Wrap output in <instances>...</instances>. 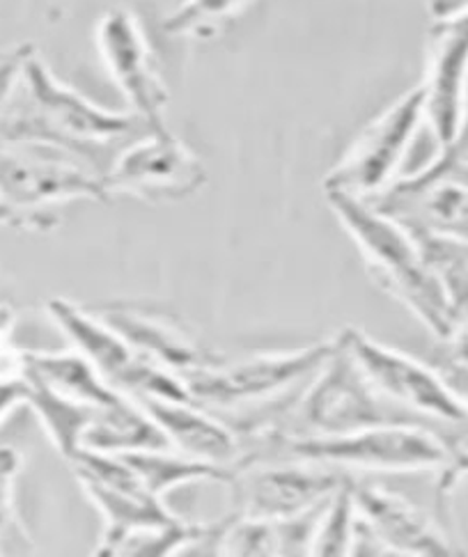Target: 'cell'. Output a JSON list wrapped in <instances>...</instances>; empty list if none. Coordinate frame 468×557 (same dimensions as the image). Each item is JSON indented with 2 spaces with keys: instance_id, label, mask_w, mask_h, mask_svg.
<instances>
[{
  "instance_id": "cell-1",
  "label": "cell",
  "mask_w": 468,
  "mask_h": 557,
  "mask_svg": "<svg viewBox=\"0 0 468 557\" xmlns=\"http://www.w3.org/2000/svg\"><path fill=\"white\" fill-rule=\"evenodd\" d=\"M258 459H301L364 473H432L436 478L439 509L468 475V449L464 443L428 422H391L343 436L287 438L264 434L244 443L242 463Z\"/></svg>"
},
{
  "instance_id": "cell-13",
  "label": "cell",
  "mask_w": 468,
  "mask_h": 557,
  "mask_svg": "<svg viewBox=\"0 0 468 557\" xmlns=\"http://www.w3.org/2000/svg\"><path fill=\"white\" fill-rule=\"evenodd\" d=\"M340 333L360 370L386 399L418 418L468 430V409L434 366H424L409 354L381 345L354 326Z\"/></svg>"
},
{
  "instance_id": "cell-16",
  "label": "cell",
  "mask_w": 468,
  "mask_h": 557,
  "mask_svg": "<svg viewBox=\"0 0 468 557\" xmlns=\"http://www.w3.org/2000/svg\"><path fill=\"white\" fill-rule=\"evenodd\" d=\"M420 88L424 122L439 145L448 143L457 134L468 99V3L432 16Z\"/></svg>"
},
{
  "instance_id": "cell-24",
  "label": "cell",
  "mask_w": 468,
  "mask_h": 557,
  "mask_svg": "<svg viewBox=\"0 0 468 557\" xmlns=\"http://www.w3.org/2000/svg\"><path fill=\"white\" fill-rule=\"evenodd\" d=\"M424 260L448 292L453 308L468 301V239L445 234L414 232Z\"/></svg>"
},
{
  "instance_id": "cell-28",
  "label": "cell",
  "mask_w": 468,
  "mask_h": 557,
  "mask_svg": "<svg viewBox=\"0 0 468 557\" xmlns=\"http://www.w3.org/2000/svg\"><path fill=\"white\" fill-rule=\"evenodd\" d=\"M14 324V310L5 304H0V379L24 374V349H16L12 342Z\"/></svg>"
},
{
  "instance_id": "cell-17",
  "label": "cell",
  "mask_w": 468,
  "mask_h": 557,
  "mask_svg": "<svg viewBox=\"0 0 468 557\" xmlns=\"http://www.w3.org/2000/svg\"><path fill=\"white\" fill-rule=\"evenodd\" d=\"M95 312L113 326L130 345L157 366L177 374L200 370L217 362L221 356L205 349L180 317L140 304H109Z\"/></svg>"
},
{
  "instance_id": "cell-19",
  "label": "cell",
  "mask_w": 468,
  "mask_h": 557,
  "mask_svg": "<svg viewBox=\"0 0 468 557\" xmlns=\"http://www.w3.org/2000/svg\"><path fill=\"white\" fill-rule=\"evenodd\" d=\"M24 374L49 385L51 391L81 401L93 409H106L124 397L106 381L93 362L81 351H26L24 349Z\"/></svg>"
},
{
  "instance_id": "cell-9",
  "label": "cell",
  "mask_w": 468,
  "mask_h": 557,
  "mask_svg": "<svg viewBox=\"0 0 468 557\" xmlns=\"http://www.w3.org/2000/svg\"><path fill=\"white\" fill-rule=\"evenodd\" d=\"M47 312L70 345L88 358L115 391L130 397L190 399L184 381L138 354L113 326L88 308L65 298H51Z\"/></svg>"
},
{
  "instance_id": "cell-5",
  "label": "cell",
  "mask_w": 468,
  "mask_h": 557,
  "mask_svg": "<svg viewBox=\"0 0 468 557\" xmlns=\"http://www.w3.org/2000/svg\"><path fill=\"white\" fill-rule=\"evenodd\" d=\"M76 200L109 202L103 177L56 147L0 140V225L51 232Z\"/></svg>"
},
{
  "instance_id": "cell-6",
  "label": "cell",
  "mask_w": 468,
  "mask_h": 557,
  "mask_svg": "<svg viewBox=\"0 0 468 557\" xmlns=\"http://www.w3.org/2000/svg\"><path fill=\"white\" fill-rule=\"evenodd\" d=\"M391 422L420 420L374 388L349 351L343 333H337L324 366L312 374L296 399L283 436H343Z\"/></svg>"
},
{
  "instance_id": "cell-12",
  "label": "cell",
  "mask_w": 468,
  "mask_h": 557,
  "mask_svg": "<svg viewBox=\"0 0 468 557\" xmlns=\"http://www.w3.org/2000/svg\"><path fill=\"white\" fill-rule=\"evenodd\" d=\"M207 184L202 159L170 128L147 132L126 145L103 177L109 198L130 196L147 205L182 202Z\"/></svg>"
},
{
  "instance_id": "cell-8",
  "label": "cell",
  "mask_w": 468,
  "mask_h": 557,
  "mask_svg": "<svg viewBox=\"0 0 468 557\" xmlns=\"http://www.w3.org/2000/svg\"><path fill=\"white\" fill-rule=\"evenodd\" d=\"M424 122V92L420 83L395 99L384 113L364 126L324 177V193H347L372 200L384 193L399 173Z\"/></svg>"
},
{
  "instance_id": "cell-11",
  "label": "cell",
  "mask_w": 468,
  "mask_h": 557,
  "mask_svg": "<svg viewBox=\"0 0 468 557\" xmlns=\"http://www.w3.org/2000/svg\"><path fill=\"white\" fill-rule=\"evenodd\" d=\"M70 468L103 519L97 555L113 557L115 548L132 534L180 521L165 500L143 484L136 470L120 455L81 449Z\"/></svg>"
},
{
  "instance_id": "cell-27",
  "label": "cell",
  "mask_w": 468,
  "mask_h": 557,
  "mask_svg": "<svg viewBox=\"0 0 468 557\" xmlns=\"http://www.w3.org/2000/svg\"><path fill=\"white\" fill-rule=\"evenodd\" d=\"M35 51L37 49L33 45H19L8 51H0V115L5 113L10 101L14 99L26 62Z\"/></svg>"
},
{
  "instance_id": "cell-25",
  "label": "cell",
  "mask_w": 468,
  "mask_h": 557,
  "mask_svg": "<svg viewBox=\"0 0 468 557\" xmlns=\"http://www.w3.org/2000/svg\"><path fill=\"white\" fill-rule=\"evenodd\" d=\"M253 3L255 0H180L175 12L163 21V30L173 37H211Z\"/></svg>"
},
{
  "instance_id": "cell-30",
  "label": "cell",
  "mask_w": 468,
  "mask_h": 557,
  "mask_svg": "<svg viewBox=\"0 0 468 557\" xmlns=\"http://www.w3.org/2000/svg\"><path fill=\"white\" fill-rule=\"evenodd\" d=\"M28 393H30V385L26 374L0 379V422H3L16 406L28 401Z\"/></svg>"
},
{
  "instance_id": "cell-3",
  "label": "cell",
  "mask_w": 468,
  "mask_h": 557,
  "mask_svg": "<svg viewBox=\"0 0 468 557\" xmlns=\"http://www.w3.org/2000/svg\"><path fill=\"white\" fill-rule=\"evenodd\" d=\"M327 202L356 244L370 281L407 308L439 342L448 337L455 308L414 232L364 198L329 190Z\"/></svg>"
},
{
  "instance_id": "cell-15",
  "label": "cell",
  "mask_w": 468,
  "mask_h": 557,
  "mask_svg": "<svg viewBox=\"0 0 468 557\" xmlns=\"http://www.w3.org/2000/svg\"><path fill=\"white\" fill-rule=\"evenodd\" d=\"M356 540L352 555H418L453 557L461 555L445 532V525L420 509L404 494L374 482L354 480Z\"/></svg>"
},
{
  "instance_id": "cell-4",
  "label": "cell",
  "mask_w": 468,
  "mask_h": 557,
  "mask_svg": "<svg viewBox=\"0 0 468 557\" xmlns=\"http://www.w3.org/2000/svg\"><path fill=\"white\" fill-rule=\"evenodd\" d=\"M333 339L319 345L253 354L237 360L223 356L182 376L188 397L214 411L227 424L258 418L299 395L312 374L324 366Z\"/></svg>"
},
{
  "instance_id": "cell-18",
  "label": "cell",
  "mask_w": 468,
  "mask_h": 557,
  "mask_svg": "<svg viewBox=\"0 0 468 557\" xmlns=\"http://www.w3.org/2000/svg\"><path fill=\"white\" fill-rule=\"evenodd\" d=\"M155 420L170 447L182 455L234 470L242 459V438L214 411L194 399L136 397Z\"/></svg>"
},
{
  "instance_id": "cell-32",
  "label": "cell",
  "mask_w": 468,
  "mask_h": 557,
  "mask_svg": "<svg viewBox=\"0 0 468 557\" xmlns=\"http://www.w3.org/2000/svg\"><path fill=\"white\" fill-rule=\"evenodd\" d=\"M177 3H180V0H177Z\"/></svg>"
},
{
  "instance_id": "cell-29",
  "label": "cell",
  "mask_w": 468,
  "mask_h": 557,
  "mask_svg": "<svg viewBox=\"0 0 468 557\" xmlns=\"http://www.w3.org/2000/svg\"><path fill=\"white\" fill-rule=\"evenodd\" d=\"M434 360H453L468 366V301L455 308L453 329L448 337L441 339V349Z\"/></svg>"
},
{
  "instance_id": "cell-31",
  "label": "cell",
  "mask_w": 468,
  "mask_h": 557,
  "mask_svg": "<svg viewBox=\"0 0 468 557\" xmlns=\"http://www.w3.org/2000/svg\"><path fill=\"white\" fill-rule=\"evenodd\" d=\"M468 0H430L428 8H430V14L432 16H441V14H448L461 5H466Z\"/></svg>"
},
{
  "instance_id": "cell-7",
  "label": "cell",
  "mask_w": 468,
  "mask_h": 557,
  "mask_svg": "<svg viewBox=\"0 0 468 557\" xmlns=\"http://www.w3.org/2000/svg\"><path fill=\"white\" fill-rule=\"evenodd\" d=\"M439 147L432 163L368 202L411 232L468 239V99L457 134Z\"/></svg>"
},
{
  "instance_id": "cell-10",
  "label": "cell",
  "mask_w": 468,
  "mask_h": 557,
  "mask_svg": "<svg viewBox=\"0 0 468 557\" xmlns=\"http://www.w3.org/2000/svg\"><path fill=\"white\" fill-rule=\"evenodd\" d=\"M347 480L335 466L301 459H258L232 470L230 503L237 517L287 521L324 505Z\"/></svg>"
},
{
  "instance_id": "cell-2",
  "label": "cell",
  "mask_w": 468,
  "mask_h": 557,
  "mask_svg": "<svg viewBox=\"0 0 468 557\" xmlns=\"http://www.w3.org/2000/svg\"><path fill=\"white\" fill-rule=\"evenodd\" d=\"M147 132L150 128L136 115L101 109L62 83L37 51L28 58L19 90L0 115V140L56 147L101 177L122 149Z\"/></svg>"
},
{
  "instance_id": "cell-20",
  "label": "cell",
  "mask_w": 468,
  "mask_h": 557,
  "mask_svg": "<svg viewBox=\"0 0 468 557\" xmlns=\"http://www.w3.org/2000/svg\"><path fill=\"white\" fill-rule=\"evenodd\" d=\"M161 447H170L168 438L161 434V430L147 416L143 406L130 395H124L120 401L97 411L83 438V449H95V453L109 455Z\"/></svg>"
},
{
  "instance_id": "cell-22",
  "label": "cell",
  "mask_w": 468,
  "mask_h": 557,
  "mask_svg": "<svg viewBox=\"0 0 468 557\" xmlns=\"http://www.w3.org/2000/svg\"><path fill=\"white\" fill-rule=\"evenodd\" d=\"M26 379L30 385L26 406L35 411L39 424L45 426V432L56 445L60 457L70 463L83 449L85 432H88V426L99 409L60 395L28 374Z\"/></svg>"
},
{
  "instance_id": "cell-21",
  "label": "cell",
  "mask_w": 468,
  "mask_h": 557,
  "mask_svg": "<svg viewBox=\"0 0 468 557\" xmlns=\"http://www.w3.org/2000/svg\"><path fill=\"white\" fill-rule=\"evenodd\" d=\"M120 457L136 470L143 484L161 500H165L170 491H175L177 486L196 482L227 484L232 480L230 468L182 455L173 447L138 449V453H124Z\"/></svg>"
},
{
  "instance_id": "cell-26",
  "label": "cell",
  "mask_w": 468,
  "mask_h": 557,
  "mask_svg": "<svg viewBox=\"0 0 468 557\" xmlns=\"http://www.w3.org/2000/svg\"><path fill=\"white\" fill-rule=\"evenodd\" d=\"M21 468H24L21 453H16L14 447H0V555L35 550L26 528L19 521L14 505V491Z\"/></svg>"
},
{
  "instance_id": "cell-14",
  "label": "cell",
  "mask_w": 468,
  "mask_h": 557,
  "mask_svg": "<svg viewBox=\"0 0 468 557\" xmlns=\"http://www.w3.org/2000/svg\"><path fill=\"white\" fill-rule=\"evenodd\" d=\"M95 41L103 70L130 106V113L150 132H165L170 92L138 16L130 8L109 10L99 18Z\"/></svg>"
},
{
  "instance_id": "cell-23",
  "label": "cell",
  "mask_w": 468,
  "mask_h": 557,
  "mask_svg": "<svg viewBox=\"0 0 468 557\" xmlns=\"http://www.w3.org/2000/svg\"><path fill=\"white\" fill-rule=\"evenodd\" d=\"M356 500L354 480L347 478L319 513L310 542V555L317 557H345L354 553L356 540Z\"/></svg>"
}]
</instances>
